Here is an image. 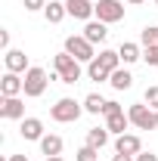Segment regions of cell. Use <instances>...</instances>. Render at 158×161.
Here are the masks:
<instances>
[{
	"mask_svg": "<svg viewBox=\"0 0 158 161\" xmlns=\"http://www.w3.org/2000/svg\"><path fill=\"white\" fill-rule=\"evenodd\" d=\"M118 56H121L124 65H133V62L143 59V50H139V43H133V40H124V43L118 47Z\"/></svg>",
	"mask_w": 158,
	"mask_h": 161,
	"instance_id": "4fadbf2b",
	"label": "cell"
},
{
	"mask_svg": "<svg viewBox=\"0 0 158 161\" xmlns=\"http://www.w3.org/2000/svg\"><path fill=\"white\" fill-rule=\"evenodd\" d=\"M84 78V68H81V62H71L65 71H59V84H78Z\"/></svg>",
	"mask_w": 158,
	"mask_h": 161,
	"instance_id": "44dd1931",
	"label": "cell"
},
{
	"mask_svg": "<svg viewBox=\"0 0 158 161\" xmlns=\"http://www.w3.org/2000/svg\"><path fill=\"white\" fill-rule=\"evenodd\" d=\"M65 16H68V9H65V3H59V0H50L47 9H43V19L50 22V25H59Z\"/></svg>",
	"mask_w": 158,
	"mask_h": 161,
	"instance_id": "5bb4252c",
	"label": "cell"
},
{
	"mask_svg": "<svg viewBox=\"0 0 158 161\" xmlns=\"http://www.w3.org/2000/svg\"><path fill=\"white\" fill-rule=\"evenodd\" d=\"M25 93V78L16 71H6L0 78V96H22Z\"/></svg>",
	"mask_w": 158,
	"mask_h": 161,
	"instance_id": "ba28073f",
	"label": "cell"
},
{
	"mask_svg": "<svg viewBox=\"0 0 158 161\" xmlns=\"http://www.w3.org/2000/svg\"><path fill=\"white\" fill-rule=\"evenodd\" d=\"M127 118H130V124L137 130H155L158 127V112L152 105H146V102H133L127 108Z\"/></svg>",
	"mask_w": 158,
	"mask_h": 161,
	"instance_id": "7a4b0ae2",
	"label": "cell"
},
{
	"mask_svg": "<svg viewBox=\"0 0 158 161\" xmlns=\"http://www.w3.org/2000/svg\"><path fill=\"white\" fill-rule=\"evenodd\" d=\"M65 53H71L78 62H93L96 59V47L84 37V34H68L65 37Z\"/></svg>",
	"mask_w": 158,
	"mask_h": 161,
	"instance_id": "277c9868",
	"label": "cell"
},
{
	"mask_svg": "<svg viewBox=\"0 0 158 161\" xmlns=\"http://www.w3.org/2000/svg\"><path fill=\"white\" fill-rule=\"evenodd\" d=\"M3 62H6V71H16V75H25V71L31 68L25 50H6V53H3Z\"/></svg>",
	"mask_w": 158,
	"mask_h": 161,
	"instance_id": "9c48e42d",
	"label": "cell"
},
{
	"mask_svg": "<svg viewBox=\"0 0 158 161\" xmlns=\"http://www.w3.org/2000/svg\"><path fill=\"white\" fill-rule=\"evenodd\" d=\"M102 108H105V99L99 93H87L84 96V112L87 115H102Z\"/></svg>",
	"mask_w": 158,
	"mask_h": 161,
	"instance_id": "ffe728a7",
	"label": "cell"
},
{
	"mask_svg": "<svg viewBox=\"0 0 158 161\" xmlns=\"http://www.w3.org/2000/svg\"><path fill=\"white\" fill-rule=\"evenodd\" d=\"M143 62L146 65H158V47H143Z\"/></svg>",
	"mask_w": 158,
	"mask_h": 161,
	"instance_id": "484cf974",
	"label": "cell"
},
{
	"mask_svg": "<svg viewBox=\"0 0 158 161\" xmlns=\"http://www.w3.org/2000/svg\"><path fill=\"white\" fill-rule=\"evenodd\" d=\"M40 152L50 158V155H62V136H56V133H47L43 140H40Z\"/></svg>",
	"mask_w": 158,
	"mask_h": 161,
	"instance_id": "e0dca14e",
	"label": "cell"
},
{
	"mask_svg": "<svg viewBox=\"0 0 158 161\" xmlns=\"http://www.w3.org/2000/svg\"><path fill=\"white\" fill-rule=\"evenodd\" d=\"M93 3H96V0H93Z\"/></svg>",
	"mask_w": 158,
	"mask_h": 161,
	"instance_id": "d590c367",
	"label": "cell"
},
{
	"mask_svg": "<svg viewBox=\"0 0 158 161\" xmlns=\"http://www.w3.org/2000/svg\"><path fill=\"white\" fill-rule=\"evenodd\" d=\"M22 78H25V96H28V99L43 96V90H47V84H50V75H47L40 65H31Z\"/></svg>",
	"mask_w": 158,
	"mask_h": 161,
	"instance_id": "3957f363",
	"label": "cell"
},
{
	"mask_svg": "<svg viewBox=\"0 0 158 161\" xmlns=\"http://www.w3.org/2000/svg\"><path fill=\"white\" fill-rule=\"evenodd\" d=\"M93 19L105 22V25H115L124 19V3L121 0H96V16Z\"/></svg>",
	"mask_w": 158,
	"mask_h": 161,
	"instance_id": "5b68a950",
	"label": "cell"
},
{
	"mask_svg": "<svg viewBox=\"0 0 158 161\" xmlns=\"http://www.w3.org/2000/svg\"><path fill=\"white\" fill-rule=\"evenodd\" d=\"M155 6H158V0H155Z\"/></svg>",
	"mask_w": 158,
	"mask_h": 161,
	"instance_id": "e575fe53",
	"label": "cell"
},
{
	"mask_svg": "<svg viewBox=\"0 0 158 161\" xmlns=\"http://www.w3.org/2000/svg\"><path fill=\"white\" fill-rule=\"evenodd\" d=\"M87 78L90 80H96V84H102V80H109L112 78V71L102 65L99 59H93V62H87Z\"/></svg>",
	"mask_w": 158,
	"mask_h": 161,
	"instance_id": "d6986e66",
	"label": "cell"
},
{
	"mask_svg": "<svg viewBox=\"0 0 158 161\" xmlns=\"http://www.w3.org/2000/svg\"><path fill=\"white\" fill-rule=\"evenodd\" d=\"M84 37L96 47V43H102V40L109 37V25H105V22H99V19H90L87 25H84Z\"/></svg>",
	"mask_w": 158,
	"mask_h": 161,
	"instance_id": "7c38bea8",
	"label": "cell"
},
{
	"mask_svg": "<svg viewBox=\"0 0 158 161\" xmlns=\"http://www.w3.org/2000/svg\"><path fill=\"white\" fill-rule=\"evenodd\" d=\"M81 115H84V102L71 99V96H62V99H56V105L50 108V118L56 121V124H75Z\"/></svg>",
	"mask_w": 158,
	"mask_h": 161,
	"instance_id": "6da1fadb",
	"label": "cell"
},
{
	"mask_svg": "<svg viewBox=\"0 0 158 161\" xmlns=\"http://www.w3.org/2000/svg\"><path fill=\"white\" fill-rule=\"evenodd\" d=\"M109 71H115V68H121L124 62H121V56H118V50H99V56H96Z\"/></svg>",
	"mask_w": 158,
	"mask_h": 161,
	"instance_id": "7402d4cb",
	"label": "cell"
},
{
	"mask_svg": "<svg viewBox=\"0 0 158 161\" xmlns=\"http://www.w3.org/2000/svg\"><path fill=\"white\" fill-rule=\"evenodd\" d=\"M75 161H99V149H93V146H81L78 155H75Z\"/></svg>",
	"mask_w": 158,
	"mask_h": 161,
	"instance_id": "cb8c5ba5",
	"label": "cell"
},
{
	"mask_svg": "<svg viewBox=\"0 0 158 161\" xmlns=\"http://www.w3.org/2000/svg\"><path fill=\"white\" fill-rule=\"evenodd\" d=\"M19 133H22V140H28V142H40L43 136H47V133H43V121H40V118H22Z\"/></svg>",
	"mask_w": 158,
	"mask_h": 161,
	"instance_id": "30bf717a",
	"label": "cell"
},
{
	"mask_svg": "<svg viewBox=\"0 0 158 161\" xmlns=\"http://www.w3.org/2000/svg\"><path fill=\"white\" fill-rule=\"evenodd\" d=\"M47 161H65V158H62V155H50Z\"/></svg>",
	"mask_w": 158,
	"mask_h": 161,
	"instance_id": "d6a6232c",
	"label": "cell"
},
{
	"mask_svg": "<svg viewBox=\"0 0 158 161\" xmlns=\"http://www.w3.org/2000/svg\"><path fill=\"white\" fill-rule=\"evenodd\" d=\"M6 161H28V155H9Z\"/></svg>",
	"mask_w": 158,
	"mask_h": 161,
	"instance_id": "1f68e13d",
	"label": "cell"
},
{
	"mask_svg": "<svg viewBox=\"0 0 158 161\" xmlns=\"http://www.w3.org/2000/svg\"><path fill=\"white\" fill-rule=\"evenodd\" d=\"M137 161H158V155H155V152H139Z\"/></svg>",
	"mask_w": 158,
	"mask_h": 161,
	"instance_id": "f546056e",
	"label": "cell"
},
{
	"mask_svg": "<svg viewBox=\"0 0 158 161\" xmlns=\"http://www.w3.org/2000/svg\"><path fill=\"white\" fill-rule=\"evenodd\" d=\"M105 127H109V133H127V127H130V118H127V112H118V115H109L105 118Z\"/></svg>",
	"mask_w": 158,
	"mask_h": 161,
	"instance_id": "2e32d148",
	"label": "cell"
},
{
	"mask_svg": "<svg viewBox=\"0 0 158 161\" xmlns=\"http://www.w3.org/2000/svg\"><path fill=\"white\" fill-rule=\"evenodd\" d=\"M65 9H68V16H75L81 22H90L96 16V3L93 0H65Z\"/></svg>",
	"mask_w": 158,
	"mask_h": 161,
	"instance_id": "52a82bcc",
	"label": "cell"
},
{
	"mask_svg": "<svg viewBox=\"0 0 158 161\" xmlns=\"http://www.w3.org/2000/svg\"><path fill=\"white\" fill-rule=\"evenodd\" d=\"M22 6H25L28 13H43V9H47V0H22Z\"/></svg>",
	"mask_w": 158,
	"mask_h": 161,
	"instance_id": "4316f807",
	"label": "cell"
},
{
	"mask_svg": "<svg viewBox=\"0 0 158 161\" xmlns=\"http://www.w3.org/2000/svg\"><path fill=\"white\" fill-rule=\"evenodd\" d=\"M115 152H121V155H139L143 152V140L137 133H121L115 140Z\"/></svg>",
	"mask_w": 158,
	"mask_h": 161,
	"instance_id": "8fae6325",
	"label": "cell"
},
{
	"mask_svg": "<svg viewBox=\"0 0 158 161\" xmlns=\"http://www.w3.org/2000/svg\"><path fill=\"white\" fill-rule=\"evenodd\" d=\"M143 102L146 105H152L158 112V87H146V93H143Z\"/></svg>",
	"mask_w": 158,
	"mask_h": 161,
	"instance_id": "d4e9b609",
	"label": "cell"
},
{
	"mask_svg": "<svg viewBox=\"0 0 158 161\" xmlns=\"http://www.w3.org/2000/svg\"><path fill=\"white\" fill-rule=\"evenodd\" d=\"M127 3H130V6H139V3H146V0H127Z\"/></svg>",
	"mask_w": 158,
	"mask_h": 161,
	"instance_id": "836d02e7",
	"label": "cell"
},
{
	"mask_svg": "<svg viewBox=\"0 0 158 161\" xmlns=\"http://www.w3.org/2000/svg\"><path fill=\"white\" fill-rule=\"evenodd\" d=\"M112 161H137V155H121V152H115V158Z\"/></svg>",
	"mask_w": 158,
	"mask_h": 161,
	"instance_id": "4dcf8cb0",
	"label": "cell"
},
{
	"mask_svg": "<svg viewBox=\"0 0 158 161\" xmlns=\"http://www.w3.org/2000/svg\"><path fill=\"white\" fill-rule=\"evenodd\" d=\"M0 47H3V50H13V47H9V31H6V28H0Z\"/></svg>",
	"mask_w": 158,
	"mask_h": 161,
	"instance_id": "f1b7e54d",
	"label": "cell"
},
{
	"mask_svg": "<svg viewBox=\"0 0 158 161\" xmlns=\"http://www.w3.org/2000/svg\"><path fill=\"white\" fill-rule=\"evenodd\" d=\"M109 84H112V90H130L133 87V75L127 68H115L112 78H109Z\"/></svg>",
	"mask_w": 158,
	"mask_h": 161,
	"instance_id": "9a60e30c",
	"label": "cell"
},
{
	"mask_svg": "<svg viewBox=\"0 0 158 161\" xmlns=\"http://www.w3.org/2000/svg\"><path fill=\"white\" fill-rule=\"evenodd\" d=\"M0 118H6V121H22L25 118L22 96H0Z\"/></svg>",
	"mask_w": 158,
	"mask_h": 161,
	"instance_id": "8992f818",
	"label": "cell"
},
{
	"mask_svg": "<svg viewBox=\"0 0 158 161\" xmlns=\"http://www.w3.org/2000/svg\"><path fill=\"white\" fill-rule=\"evenodd\" d=\"M87 146H93V149L109 146V127H90L87 130Z\"/></svg>",
	"mask_w": 158,
	"mask_h": 161,
	"instance_id": "ac0fdd59",
	"label": "cell"
},
{
	"mask_svg": "<svg viewBox=\"0 0 158 161\" xmlns=\"http://www.w3.org/2000/svg\"><path fill=\"white\" fill-rule=\"evenodd\" d=\"M71 62H78V59H75L71 53H65V50H62V53H56V56H53V68H56V71H65Z\"/></svg>",
	"mask_w": 158,
	"mask_h": 161,
	"instance_id": "603a6c76",
	"label": "cell"
},
{
	"mask_svg": "<svg viewBox=\"0 0 158 161\" xmlns=\"http://www.w3.org/2000/svg\"><path fill=\"white\" fill-rule=\"evenodd\" d=\"M118 112H124V108H121V102L105 99V108H102V115H105V118H109V115H118Z\"/></svg>",
	"mask_w": 158,
	"mask_h": 161,
	"instance_id": "83f0119b",
	"label": "cell"
}]
</instances>
